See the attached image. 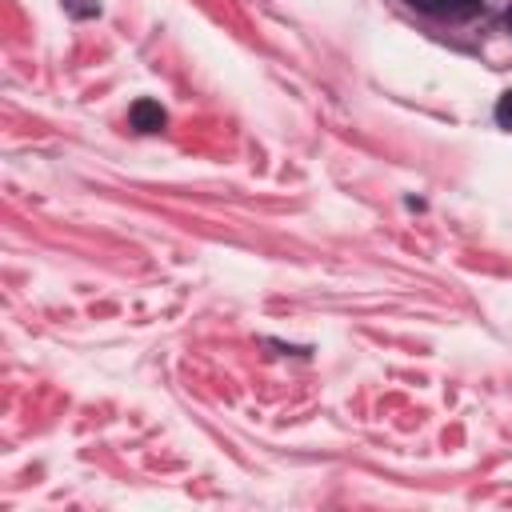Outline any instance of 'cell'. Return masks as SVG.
I'll return each instance as SVG.
<instances>
[{
  "label": "cell",
  "instance_id": "6da1fadb",
  "mask_svg": "<svg viewBox=\"0 0 512 512\" xmlns=\"http://www.w3.org/2000/svg\"><path fill=\"white\" fill-rule=\"evenodd\" d=\"M408 4L432 16H448V20H468L480 12V0H408Z\"/></svg>",
  "mask_w": 512,
  "mask_h": 512
},
{
  "label": "cell",
  "instance_id": "7a4b0ae2",
  "mask_svg": "<svg viewBox=\"0 0 512 512\" xmlns=\"http://www.w3.org/2000/svg\"><path fill=\"white\" fill-rule=\"evenodd\" d=\"M128 120H132V128H140V132H160V128L168 124V116H164V108H160L156 100H136V104L128 108Z\"/></svg>",
  "mask_w": 512,
  "mask_h": 512
},
{
  "label": "cell",
  "instance_id": "3957f363",
  "mask_svg": "<svg viewBox=\"0 0 512 512\" xmlns=\"http://www.w3.org/2000/svg\"><path fill=\"white\" fill-rule=\"evenodd\" d=\"M496 124L512 132V88H508V92H504V96L496 100Z\"/></svg>",
  "mask_w": 512,
  "mask_h": 512
},
{
  "label": "cell",
  "instance_id": "277c9868",
  "mask_svg": "<svg viewBox=\"0 0 512 512\" xmlns=\"http://www.w3.org/2000/svg\"><path fill=\"white\" fill-rule=\"evenodd\" d=\"M64 8H68L72 16H96V12H100L92 0H64Z\"/></svg>",
  "mask_w": 512,
  "mask_h": 512
},
{
  "label": "cell",
  "instance_id": "5b68a950",
  "mask_svg": "<svg viewBox=\"0 0 512 512\" xmlns=\"http://www.w3.org/2000/svg\"><path fill=\"white\" fill-rule=\"evenodd\" d=\"M504 20H508V28H512V4H508V12H504Z\"/></svg>",
  "mask_w": 512,
  "mask_h": 512
}]
</instances>
